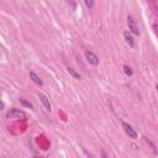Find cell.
Listing matches in <instances>:
<instances>
[{
    "label": "cell",
    "mask_w": 158,
    "mask_h": 158,
    "mask_svg": "<svg viewBox=\"0 0 158 158\" xmlns=\"http://www.w3.org/2000/svg\"><path fill=\"white\" fill-rule=\"evenodd\" d=\"M127 26H129V30L131 31V32H132L134 35H136V36H138V35H140V28H138V26H137L136 21L134 20V17H132L131 15H129V16H127Z\"/></svg>",
    "instance_id": "obj_1"
},
{
    "label": "cell",
    "mask_w": 158,
    "mask_h": 158,
    "mask_svg": "<svg viewBox=\"0 0 158 158\" xmlns=\"http://www.w3.org/2000/svg\"><path fill=\"white\" fill-rule=\"evenodd\" d=\"M8 119H26V114L22 110L19 109H11L8 114H6Z\"/></svg>",
    "instance_id": "obj_2"
},
{
    "label": "cell",
    "mask_w": 158,
    "mask_h": 158,
    "mask_svg": "<svg viewBox=\"0 0 158 158\" xmlns=\"http://www.w3.org/2000/svg\"><path fill=\"white\" fill-rule=\"evenodd\" d=\"M121 123H122V127H123L125 132L129 135V137H130V138L136 140V138H137V132L135 131V129L132 127V126H131V125H129L127 122H125V121H122Z\"/></svg>",
    "instance_id": "obj_3"
},
{
    "label": "cell",
    "mask_w": 158,
    "mask_h": 158,
    "mask_svg": "<svg viewBox=\"0 0 158 158\" xmlns=\"http://www.w3.org/2000/svg\"><path fill=\"white\" fill-rule=\"evenodd\" d=\"M84 54H85L86 61L90 63V64H93V66H98L99 64V57L95 53H93L91 51H85Z\"/></svg>",
    "instance_id": "obj_4"
},
{
    "label": "cell",
    "mask_w": 158,
    "mask_h": 158,
    "mask_svg": "<svg viewBox=\"0 0 158 158\" xmlns=\"http://www.w3.org/2000/svg\"><path fill=\"white\" fill-rule=\"evenodd\" d=\"M123 39H125V42L127 43L131 48H134V47L136 46V42H135L132 35L130 34V31H125V32H123Z\"/></svg>",
    "instance_id": "obj_5"
},
{
    "label": "cell",
    "mask_w": 158,
    "mask_h": 158,
    "mask_svg": "<svg viewBox=\"0 0 158 158\" xmlns=\"http://www.w3.org/2000/svg\"><path fill=\"white\" fill-rule=\"evenodd\" d=\"M39 98H40V100H41V103L43 104V106H45V109L47 110V111H51L52 110V106H51V103H50V99L45 95V94H42V93H40L39 94Z\"/></svg>",
    "instance_id": "obj_6"
},
{
    "label": "cell",
    "mask_w": 158,
    "mask_h": 158,
    "mask_svg": "<svg viewBox=\"0 0 158 158\" xmlns=\"http://www.w3.org/2000/svg\"><path fill=\"white\" fill-rule=\"evenodd\" d=\"M30 79L32 80V82H34L36 85H39V86H42V85H43V83H42V80L40 79V77H39V75H37L35 72H32V71L30 72Z\"/></svg>",
    "instance_id": "obj_7"
},
{
    "label": "cell",
    "mask_w": 158,
    "mask_h": 158,
    "mask_svg": "<svg viewBox=\"0 0 158 158\" xmlns=\"http://www.w3.org/2000/svg\"><path fill=\"white\" fill-rule=\"evenodd\" d=\"M67 71H68V73H69L72 77H74L75 79H80V78H82V77H80V74H79V73H77V72H75L73 68L68 67V68H67Z\"/></svg>",
    "instance_id": "obj_8"
},
{
    "label": "cell",
    "mask_w": 158,
    "mask_h": 158,
    "mask_svg": "<svg viewBox=\"0 0 158 158\" xmlns=\"http://www.w3.org/2000/svg\"><path fill=\"white\" fill-rule=\"evenodd\" d=\"M20 103H21L24 106H26V108L34 109V105H32V104H31V103H28V101H26V100H24V99H20Z\"/></svg>",
    "instance_id": "obj_9"
},
{
    "label": "cell",
    "mask_w": 158,
    "mask_h": 158,
    "mask_svg": "<svg viewBox=\"0 0 158 158\" xmlns=\"http://www.w3.org/2000/svg\"><path fill=\"white\" fill-rule=\"evenodd\" d=\"M84 3H85V6L90 10V9H93V6H94V0H84Z\"/></svg>",
    "instance_id": "obj_10"
},
{
    "label": "cell",
    "mask_w": 158,
    "mask_h": 158,
    "mask_svg": "<svg viewBox=\"0 0 158 158\" xmlns=\"http://www.w3.org/2000/svg\"><path fill=\"white\" fill-rule=\"evenodd\" d=\"M123 71H125V73L127 74V75H132V71H131V68L130 67H127V66H123Z\"/></svg>",
    "instance_id": "obj_11"
},
{
    "label": "cell",
    "mask_w": 158,
    "mask_h": 158,
    "mask_svg": "<svg viewBox=\"0 0 158 158\" xmlns=\"http://www.w3.org/2000/svg\"><path fill=\"white\" fill-rule=\"evenodd\" d=\"M153 30H154V34L158 37V25H153Z\"/></svg>",
    "instance_id": "obj_12"
},
{
    "label": "cell",
    "mask_w": 158,
    "mask_h": 158,
    "mask_svg": "<svg viewBox=\"0 0 158 158\" xmlns=\"http://www.w3.org/2000/svg\"><path fill=\"white\" fill-rule=\"evenodd\" d=\"M156 89H157V91H158V84H157V86H156Z\"/></svg>",
    "instance_id": "obj_13"
}]
</instances>
